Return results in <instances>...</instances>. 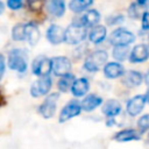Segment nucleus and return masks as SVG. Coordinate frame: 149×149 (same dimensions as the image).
<instances>
[{
    "label": "nucleus",
    "mask_w": 149,
    "mask_h": 149,
    "mask_svg": "<svg viewBox=\"0 0 149 149\" xmlns=\"http://www.w3.org/2000/svg\"><path fill=\"white\" fill-rule=\"evenodd\" d=\"M148 42H149V36H148Z\"/></svg>",
    "instance_id": "58836bf2"
},
{
    "label": "nucleus",
    "mask_w": 149,
    "mask_h": 149,
    "mask_svg": "<svg viewBox=\"0 0 149 149\" xmlns=\"http://www.w3.org/2000/svg\"><path fill=\"white\" fill-rule=\"evenodd\" d=\"M24 36L31 47L36 45L37 42L40 41V37H41V33H40L38 27L33 22L26 23L24 24Z\"/></svg>",
    "instance_id": "f8f14e48"
},
{
    "label": "nucleus",
    "mask_w": 149,
    "mask_h": 149,
    "mask_svg": "<svg viewBox=\"0 0 149 149\" xmlns=\"http://www.w3.org/2000/svg\"><path fill=\"white\" fill-rule=\"evenodd\" d=\"M146 100H147V102H149V90L147 91V94H146Z\"/></svg>",
    "instance_id": "e433bc0d"
},
{
    "label": "nucleus",
    "mask_w": 149,
    "mask_h": 149,
    "mask_svg": "<svg viewBox=\"0 0 149 149\" xmlns=\"http://www.w3.org/2000/svg\"><path fill=\"white\" fill-rule=\"evenodd\" d=\"M104 73L106 78L114 79L125 74V68L118 62H109L104 66Z\"/></svg>",
    "instance_id": "ddd939ff"
},
{
    "label": "nucleus",
    "mask_w": 149,
    "mask_h": 149,
    "mask_svg": "<svg viewBox=\"0 0 149 149\" xmlns=\"http://www.w3.org/2000/svg\"><path fill=\"white\" fill-rule=\"evenodd\" d=\"M108 55L105 50H95L92 54H90L85 62H84V68L88 72H95L98 71L102 65H106Z\"/></svg>",
    "instance_id": "7ed1b4c3"
},
{
    "label": "nucleus",
    "mask_w": 149,
    "mask_h": 149,
    "mask_svg": "<svg viewBox=\"0 0 149 149\" xmlns=\"http://www.w3.org/2000/svg\"><path fill=\"white\" fill-rule=\"evenodd\" d=\"M86 35V27L84 26L81 17H78L74 19L72 23L64 30V42L68 44H79L85 40Z\"/></svg>",
    "instance_id": "f257e3e1"
},
{
    "label": "nucleus",
    "mask_w": 149,
    "mask_h": 149,
    "mask_svg": "<svg viewBox=\"0 0 149 149\" xmlns=\"http://www.w3.org/2000/svg\"><path fill=\"white\" fill-rule=\"evenodd\" d=\"M51 68H52V72L56 76L63 77V76L70 73L71 62L68 57H64V56L54 57V58H51Z\"/></svg>",
    "instance_id": "6e6552de"
},
{
    "label": "nucleus",
    "mask_w": 149,
    "mask_h": 149,
    "mask_svg": "<svg viewBox=\"0 0 149 149\" xmlns=\"http://www.w3.org/2000/svg\"><path fill=\"white\" fill-rule=\"evenodd\" d=\"M102 104V98L97 95V94H88L86 95L83 101L80 102L81 109L86 111V112H91L93 109H95L97 107H99Z\"/></svg>",
    "instance_id": "dca6fc26"
},
{
    "label": "nucleus",
    "mask_w": 149,
    "mask_h": 149,
    "mask_svg": "<svg viewBox=\"0 0 149 149\" xmlns=\"http://www.w3.org/2000/svg\"><path fill=\"white\" fill-rule=\"evenodd\" d=\"M12 38L14 41H23L26 40L24 36V24L23 23H17L13 27L12 29Z\"/></svg>",
    "instance_id": "a878e982"
},
{
    "label": "nucleus",
    "mask_w": 149,
    "mask_h": 149,
    "mask_svg": "<svg viewBox=\"0 0 149 149\" xmlns=\"http://www.w3.org/2000/svg\"><path fill=\"white\" fill-rule=\"evenodd\" d=\"M80 112H81L80 104H78L77 101H70L62 108V111L59 113V122H65L74 116L79 115Z\"/></svg>",
    "instance_id": "9d476101"
},
{
    "label": "nucleus",
    "mask_w": 149,
    "mask_h": 149,
    "mask_svg": "<svg viewBox=\"0 0 149 149\" xmlns=\"http://www.w3.org/2000/svg\"><path fill=\"white\" fill-rule=\"evenodd\" d=\"M129 55L130 52L128 47H114L113 49V57L119 62L125 61L127 57H129Z\"/></svg>",
    "instance_id": "393cba45"
},
{
    "label": "nucleus",
    "mask_w": 149,
    "mask_h": 149,
    "mask_svg": "<svg viewBox=\"0 0 149 149\" xmlns=\"http://www.w3.org/2000/svg\"><path fill=\"white\" fill-rule=\"evenodd\" d=\"M58 98H59L58 93H51L44 99V101L42 102V105L38 108V112L43 118L49 119V118L54 116V114L56 112V106H57Z\"/></svg>",
    "instance_id": "0eeeda50"
},
{
    "label": "nucleus",
    "mask_w": 149,
    "mask_h": 149,
    "mask_svg": "<svg viewBox=\"0 0 149 149\" xmlns=\"http://www.w3.org/2000/svg\"><path fill=\"white\" fill-rule=\"evenodd\" d=\"M123 15L121 14H112L109 16L106 17V23L109 24V26H115V24H119L121 22H123Z\"/></svg>",
    "instance_id": "cd10ccee"
},
{
    "label": "nucleus",
    "mask_w": 149,
    "mask_h": 149,
    "mask_svg": "<svg viewBox=\"0 0 149 149\" xmlns=\"http://www.w3.org/2000/svg\"><path fill=\"white\" fill-rule=\"evenodd\" d=\"M1 102H2V97H1V94H0V105H1Z\"/></svg>",
    "instance_id": "4c0bfd02"
},
{
    "label": "nucleus",
    "mask_w": 149,
    "mask_h": 149,
    "mask_svg": "<svg viewBox=\"0 0 149 149\" xmlns=\"http://www.w3.org/2000/svg\"><path fill=\"white\" fill-rule=\"evenodd\" d=\"M149 58V48L146 44L135 45L129 55V61L132 63H142Z\"/></svg>",
    "instance_id": "9b49d317"
},
{
    "label": "nucleus",
    "mask_w": 149,
    "mask_h": 149,
    "mask_svg": "<svg viewBox=\"0 0 149 149\" xmlns=\"http://www.w3.org/2000/svg\"><path fill=\"white\" fill-rule=\"evenodd\" d=\"M144 80H146V83L149 85V71L147 72V74H146V77H144Z\"/></svg>",
    "instance_id": "c9c22d12"
},
{
    "label": "nucleus",
    "mask_w": 149,
    "mask_h": 149,
    "mask_svg": "<svg viewBox=\"0 0 149 149\" xmlns=\"http://www.w3.org/2000/svg\"><path fill=\"white\" fill-rule=\"evenodd\" d=\"M148 1H149V0H148Z\"/></svg>",
    "instance_id": "ea45409f"
},
{
    "label": "nucleus",
    "mask_w": 149,
    "mask_h": 149,
    "mask_svg": "<svg viewBox=\"0 0 149 149\" xmlns=\"http://www.w3.org/2000/svg\"><path fill=\"white\" fill-rule=\"evenodd\" d=\"M142 80H143L142 73L135 70H129L122 76V83L128 87H136L141 85Z\"/></svg>",
    "instance_id": "2eb2a0df"
},
{
    "label": "nucleus",
    "mask_w": 149,
    "mask_h": 149,
    "mask_svg": "<svg viewBox=\"0 0 149 149\" xmlns=\"http://www.w3.org/2000/svg\"><path fill=\"white\" fill-rule=\"evenodd\" d=\"M31 71L34 74L40 76V77H44V76H49L50 72L52 71L51 68V59L44 56H38L37 58H35L33 61V65H31Z\"/></svg>",
    "instance_id": "423d86ee"
},
{
    "label": "nucleus",
    "mask_w": 149,
    "mask_h": 149,
    "mask_svg": "<svg viewBox=\"0 0 149 149\" xmlns=\"http://www.w3.org/2000/svg\"><path fill=\"white\" fill-rule=\"evenodd\" d=\"M28 52L24 49L15 48L13 49L8 55V66L9 69L17 71V72H24L28 66Z\"/></svg>",
    "instance_id": "f03ea898"
},
{
    "label": "nucleus",
    "mask_w": 149,
    "mask_h": 149,
    "mask_svg": "<svg viewBox=\"0 0 149 149\" xmlns=\"http://www.w3.org/2000/svg\"><path fill=\"white\" fill-rule=\"evenodd\" d=\"M147 1H148V0H136V3L140 5V6H142V5H146Z\"/></svg>",
    "instance_id": "72a5a7b5"
},
{
    "label": "nucleus",
    "mask_w": 149,
    "mask_h": 149,
    "mask_svg": "<svg viewBox=\"0 0 149 149\" xmlns=\"http://www.w3.org/2000/svg\"><path fill=\"white\" fill-rule=\"evenodd\" d=\"M5 70H6V63H5V58L2 55H0V79L2 78L3 73H5Z\"/></svg>",
    "instance_id": "473e14b6"
},
{
    "label": "nucleus",
    "mask_w": 149,
    "mask_h": 149,
    "mask_svg": "<svg viewBox=\"0 0 149 149\" xmlns=\"http://www.w3.org/2000/svg\"><path fill=\"white\" fill-rule=\"evenodd\" d=\"M137 126L141 129V132L149 129V114H144L143 116H141L137 121Z\"/></svg>",
    "instance_id": "c85d7f7f"
},
{
    "label": "nucleus",
    "mask_w": 149,
    "mask_h": 149,
    "mask_svg": "<svg viewBox=\"0 0 149 149\" xmlns=\"http://www.w3.org/2000/svg\"><path fill=\"white\" fill-rule=\"evenodd\" d=\"M83 23L85 27L87 26H95L100 20V13L97 9H90L81 16Z\"/></svg>",
    "instance_id": "4be33fe9"
},
{
    "label": "nucleus",
    "mask_w": 149,
    "mask_h": 149,
    "mask_svg": "<svg viewBox=\"0 0 149 149\" xmlns=\"http://www.w3.org/2000/svg\"><path fill=\"white\" fill-rule=\"evenodd\" d=\"M47 40L51 44H59L64 42V30L58 24H51L47 30Z\"/></svg>",
    "instance_id": "4468645a"
},
{
    "label": "nucleus",
    "mask_w": 149,
    "mask_h": 149,
    "mask_svg": "<svg viewBox=\"0 0 149 149\" xmlns=\"http://www.w3.org/2000/svg\"><path fill=\"white\" fill-rule=\"evenodd\" d=\"M43 3H44V0H28V6L30 10H34V12L42 9Z\"/></svg>",
    "instance_id": "c756f323"
},
{
    "label": "nucleus",
    "mask_w": 149,
    "mask_h": 149,
    "mask_svg": "<svg viewBox=\"0 0 149 149\" xmlns=\"http://www.w3.org/2000/svg\"><path fill=\"white\" fill-rule=\"evenodd\" d=\"M93 0H71L69 3V8L73 13H81L87 9L92 5Z\"/></svg>",
    "instance_id": "5701e85b"
},
{
    "label": "nucleus",
    "mask_w": 149,
    "mask_h": 149,
    "mask_svg": "<svg viewBox=\"0 0 149 149\" xmlns=\"http://www.w3.org/2000/svg\"><path fill=\"white\" fill-rule=\"evenodd\" d=\"M121 112V105L118 100L109 99L102 106V113L108 118H114Z\"/></svg>",
    "instance_id": "6ab92c4d"
},
{
    "label": "nucleus",
    "mask_w": 149,
    "mask_h": 149,
    "mask_svg": "<svg viewBox=\"0 0 149 149\" xmlns=\"http://www.w3.org/2000/svg\"><path fill=\"white\" fill-rule=\"evenodd\" d=\"M146 102H147L146 95L137 94V95L130 98V99L128 100V102H127V106H126L127 113H128L130 116H136L137 114H140V113L143 111Z\"/></svg>",
    "instance_id": "1a4fd4ad"
},
{
    "label": "nucleus",
    "mask_w": 149,
    "mask_h": 149,
    "mask_svg": "<svg viewBox=\"0 0 149 149\" xmlns=\"http://www.w3.org/2000/svg\"><path fill=\"white\" fill-rule=\"evenodd\" d=\"M106 35H107L106 28L101 24H98L91 29V31L88 34V40L94 44H99L106 38Z\"/></svg>",
    "instance_id": "a211bd4d"
},
{
    "label": "nucleus",
    "mask_w": 149,
    "mask_h": 149,
    "mask_svg": "<svg viewBox=\"0 0 149 149\" xmlns=\"http://www.w3.org/2000/svg\"><path fill=\"white\" fill-rule=\"evenodd\" d=\"M108 41L114 47H128L135 41V35L125 28H118L112 31Z\"/></svg>",
    "instance_id": "20e7f679"
},
{
    "label": "nucleus",
    "mask_w": 149,
    "mask_h": 149,
    "mask_svg": "<svg viewBox=\"0 0 149 149\" xmlns=\"http://www.w3.org/2000/svg\"><path fill=\"white\" fill-rule=\"evenodd\" d=\"M90 88V83L86 78H79L76 79L74 83L71 86V93L74 97H83L88 92Z\"/></svg>",
    "instance_id": "f3484780"
},
{
    "label": "nucleus",
    "mask_w": 149,
    "mask_h": 149,
    "mask_svg": "<svg viewBox=\"0 0 149 149\" xmlns=\"http://www.w3.org/2000/svg\"><path fill=\"white\" fill-rule=\"evenodd\" d=\"M141 21H142V29L143 30H149V12L143 13Z\"/></svg>",
    "instance_id": "2f4dec72"
},
{
    "label": "nucleus",
    "mask_w": 149,
    "mask_h": 149,
    "mask_svg": "<svg viewBox=\"0 0 149 149\" xmlns=\"http://www.w3.org/2000/svg\"><path fill=\"white\" fill-rule=\"evenodd\" d=\"M52 85V80L49 76H44V77H40L36 81H34L30 86V94L35 98L41 97V95H45L49 93L50 88Z\"/></svg>",
    "instance_id": "39448f33"
},
{
    "label": "nucleus",
    "mask_w": 149,
    "mask_h": 149,
    "mask_svg": "<svg viewBox=\"0 0 149 149\" xmlns=\"http://www.w3.org/2000/svg\"><path fill=\"white\" fill-rule=\"evenodd\" d=\"M3 10H5V5H3V2L0 0V14H2Z\"/></svg>",
    "instance_id": "f704fd0d"
},
{
    "label": "nucleus",
    "mask_w": 149,
    "mask_h": 149,
    "mask_svg": "<svg viewBox=\"0 0 149 149\" xmlns=\"http://www.w3.org/2000/svg\"><path fill=\"white\" fill-rule=\"evenodd\" d=\"M140 5H137V3H132L130 6H129V8H128V15L132 17V19H134V20H136V19H139V17H141L143 14H141V12H140V7H139Z\"/></svg>",
    "instance_id": "bb28decb"
},
{
    "label": "nucleus",
    "mask_w": 149,
    "mask_h": 149,
    "mask_svg": "<svg viewBox=\"0 0 149 149\" xmlns=\"http://www.w3.org/2000/svg\"><path fill=\"white\" fill-rule=\"evenodd\" d=\"M48 12L55 17L63 16L65 13V1L64 0H49Z\"/></svg>",
    "instance_id": "aec40b11"
},
{
    "label": "nucleus",
    "mask_w": 149,
    "mask_h": 149,
    "mask_svg": "<svg viewBox=\"0 0 149 149\" xmlns=\"http://www.w3.org/2000/svg\"><path fill=\"white\" fill-rule=\"evenodd\" d=\"M114 139L118 142H128V141H134V140H140V134L135 129H123L120 130L119 133L115 134Z\"/></svg>",
    "instance_id": "412c9836"
},
{
    "label": "nucleus",
    "mask_w": 149,
    "mask_h": 149,
    "mask_svg": "<svg viewBox=\"0 0 149 149\" xmlns=\"http://www.w3.org/2000/svg\"><path fill=\"white\" fill-rule=\"evenodd\" d=\"M74 76L72 73H68L63 77H61V79L58 80V88L62 92H66L68 90H71L72 84L74 83Z\"/></svg>",
    "instance_id": "b1692460"
},
{
    "label": "nucleus",
    "mask_w": 149,
    "mask_h": 149,
    "mask_svg": "<svg viewBox=\"0 0 149 149\" xmlns=\"http://www.w3.org/2000/svg\"><path fill=\"white\" fill-rule=\"evenodd\" d=\"M7 6H8L12 10H17V9L22 8L23 1H22V0H7Z\"/></svg>",
    "instance_id": "7c9ffc66"
}]
</instances>
